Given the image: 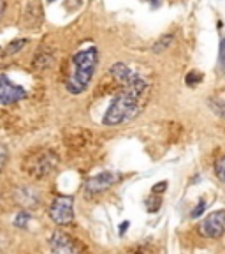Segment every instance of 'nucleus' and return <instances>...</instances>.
I'll return each mask as SVG.
<instances>
[{
  "mask_svg": "<svg viewBox=\"0 0 225 254\" xmlns=\"http://www.w3.org/2000/svg\"><path fill=\"white\" fill-rule=\"evenodd\" d=\"M146 88V79H142L141 76L135 74L134 79H131L129 83L123 85V88L118 92V95L113 99L111 106L107 108L106 115H104L102 122L106 126L113 127L131 120L139 111V101H141V95L144 94Z\"/></svg>",
  "mask_w": 225,
  "mask_h": 254,
  "instance_id": "obj_1",
  "label": "nucleus"
},
{
  "mask_svg": "<svg viewBox=\"0 0 225 254\" xmlns=\"http://www.w3.org/2000/svg\"><path fill=\"white\" fill-rule=\"evenodd\" d=\"M97 60H99V52L93 46L81 50L72 57V71L67 78V83H65L71 94H81L87 90L91 78H93Z\"/></svg>",
  "mask_w": 225,
  "mask_h": 254,
  "instance_id": "obj_2",
  "label": "nucleus"
},
{
  "mask_svg": "<svg viewBox=\"0 0 225 254\" xmlns=\"http://www.w3.org/2000/svg\"><path fill=\"white\" fill-rule=\"evenodd\" d=\"M58 164V157L55 152L51 150H43L39 154H36L34 157L28 159L27 170L28 173H32L34 177H46L49 175Z\"/></svg>",
  "mask_w": 225,
  "mask_h": 254,
  "instance_id": "obj_3",
  "label": "nucleus"
},
{
  "mask_svg": "<svg viewBox=\"0 0 225 254\" xmlns=\"http://www.w3.org/2000/svg\"><path fill=\"white\" fill-rule=\"evenodd\" d=\"M49 217L60 224H71L74 219V198L72 196H58L53 199L51 206H49Z\"/></svg>",
  "mask_w": 225,
  "mask_h": 254,
  "instance_id": "obj_4",
  "label": "nucleus"
},
{
  "mask_svg": "<svg viewBox=\"0 0 225 254\" xmlns=\"http://www.w3.org/2000/svg\"><path fill=\"white\" fill-rule=\"evenodd\" d=\"M118 180L120 173H116V171H104V173L95 175V177H91L88 180L87 186H85V192H87V196H97L100 192H104V190L111 189Z\"/></svg>",
  "mask_w": 225,
  "mask_h": 254,
  "instance_id": "obj_5",
  "label": "nucleus"
},
{
  "mask_svg": "<svg viewBox=\"0 0 225 254\" xmlns=\"http://www.w3.org/2000/svg\"><path fill=\"white\" fill-rule=\"evenodd\" d=\"M199 233L208 238H218L225 235V210L211 212L199 224Z\"/></svg>",
  "mask_w": 225,
  "mask_h": 254,
  "instance_id": "obj_6",
  "label": "nucleus"
},
{
  "mask_svg": "<svg viewBox=\"0 0 225 254\" xmlns=\"http://www.w3.org/2000/svg\"><path fill=\"white\" fill-rule=\"evenodd\" d=\"M27 97V90L12 83L7 76H0V104H14Z\"/></svg>",
  "mask_w": 225,
  "mask_h": 254,
  "instance_id": "obj_7",
  "label": "nucleus"
},
{
  "mask_svg": "<svg viewBox=\"0 0 225 254\" xmlns=\"http://www.w3.org/2000/svg\"><path fill=\"white\" fill-rule=\"evenodd\" d=\"M49 247L55 254H79L78 244L74 238H71L67 233L55 231L49 238Z\"/></svg>",
  "mask_w": 225,
  "mask_h": 254,
  "instance_id": "obj_8",
  "label": "nucleus"
},
{
  "mask_svg": "<svg viewBox=\"0 0 225 254\" xmlns=\"http://www.w3.org/2000/svg\"><path fill=\"white\" fill-rule=\"evenodd\" d=\"M16 201L25 206H36L39 203V192L30 189V187H23L16 192Z\"/></svg>",
  "mask_w": 225,
  "mask_h": 254,
  "instance_id": "obj_9",
  "label": "nucleus"
},
{
  "mask_svg": "<svg viewBox=\"0 0 225 254\" xmlns=\"http://www.w3.org/2000/svg\"><path fill=\"white\" fill-rule=\"evenodd\" d=\"M111 74H113V78L118 81V83H122V85H125V83H129L131 79H134V72L131 71V69L127 67L125 64H122V62H118V64H115L113 67H111Z\"/></svg>",
  "mask_w": 225,
  "mask_h": 254,
  "instance_id": "obj_10",
  "label": "nucleus"
},
{
  "mask_svg": "<svg viewBox=\"0 0 225 254\" xmlns=\"http://www.w3.org/2000/svg\"><path fill=\"white\" fill-rule=\"evenodd\" d=\"M51 62H53L51 55H37L36 59H34V67H39L41 71H43V69L49 67Z\"/></svg>",
  "mask_w": 225,
  "mask_h": 254,
  "instance_id": "obj_11",
  "label": "nucleus"
},
{
  "mask_svg": "<svg viewBox=\"0 0 225 254\" xmlns=\"http://www.w3.org/2000/svg\"><path fill=\"white\" fill-rule=\"evenodd\" d=\"M173 41H174V36H171V34H167V36L160 37V39H158V43L153 46L155 53H160L162 50H166L167 46H171V43H173Z\"/></svg>",
  "mask_w": 225,
  "mask_h": 254,
  "instance_id": "obj_12",
  "label": "nucleus"
},
{
  "mask_svg": "<svg viewBox=\"0 0 225 254\" xmlns=\"http://www.w3.org/2000/svg\"><path fill=\"white\" fill-rule=\"evenodd\" d=\"M215 173H217V177L222 182H225V155H222L217 163H215Z\"/></svg>",
  "mask_w": 225,
  "mask_h": 254,
  "instance_id": "obj_13",
  "label": "nucleus"
},
{
  "mask_svg": "<svg viewBox=\"0 0 225 254\" xmlns=\"http://www.w3.org/2000/svg\"><path fill=\"white\" fill-rule=\"evenodd\" d=\"M28 221H30V214H28V212H20L14 219V226L25 228L28 224Z\"/></svg>",
  "mask_w": 225,
  "mask_h": 254,
  "instance_id": "obj_14",
  "label": "nucleus"
},
{
  "mask_svg": "<svg viewBox=\"0 0 225 254\" xmlns=\"http://www.w3.org/2000/svg\"><path fill=\"white\" fill-rule=\"evenodd\" d=\"M7 159H9L7 147H5V145H2V143H0V173H2V170H4L5 164H7Z\"/></svg>",
  "mask_w": 225,
  "mask_h": 254,
  "instance_id": "obj_15",
  "label": "nucleus"
},
{
  "mask_svg": "<svg viewBox=\"0 0 225 254\" xmlns=\"http://www.w3.org/2000/svg\"><path fill=\"white\" fill-rule=\"evenodd\" d=\"M218 64H220V67H225V37L220 39V46H218Z\"/></svg>",
  "mask_w": 225,
  "mask_h": 254,
  "instance_id": "obj_16",
  "label": "nucleus"
},
{
  "mask_svg": "<svg viewBox=\"0 0 225 254\" xmlns=\"http://www.w3.org/2000/svg\"><path fill=\"white\" fill-rule=\"evenodd\" d=\"M135 254H157V249H155L151 244H142V246L135 251Z\"/></svg>",
  "mask_w": 225,
  "mask_h": 254,
  "instance_id": "obj_17",
  "label": "nucleus"
},
{
  "mask_svg": "<svg viewBox=\"0 0 225 254\" xmlns=\"http://www.w3.org/2000/svg\"><path fill=\"white\" fill-rule=\"evenodd\" d=\"M202 79V74H199V72H195V71H192L188 76H186V83L188 85H197L199 81Z\"/></svg>",
  "mask_w": 225,
  "mask_h": 254,
  "instance_id": "obj_18",
  "label": "nucleus"
},
{
  "mask_svg": "<svg viewBox=\"0 0 225 254\" xmlns=\"http://www.w3.org/2000/svg\"><path fill=\"white\" fill-rule=\"evenodd\" d=\"M28 41L27 39H21V41H14V43L11 44V46L7 48V53H14V52H18L20 48H23L25 44H27Z\"/></svg>",
  "mask_w": 225,
  "mask_h": 254,
  "instance_id": "obj_19",
  "label": "nucleus"
},
{
  "mask_svg": "<svg viewBox=\"0 0 225 254\" xmlns=\"http://www.w3.org/2000/svg\"><path fill=\"white\" fill-rule=\"evenodd\" d=\"M206 205H208V203H206L204 199H201V201H199V205L194 208V212H192V217H199V215L206 210Z\"/></svg>",
  "mask_w": 225,
  "mask_h": 254,
  "instance_id": "obj_20",
  "label": "nucleus"
},
{
  "mask_svg": "<svg viewBox=\"0 0 225 254\" xmlns=\"http://www.w3.org/2000/svg\"><path fill=\"white\" fill-rule=\"evenodd\" d=\"M166 187H167V182H158L157 186H153V194H157V192H164L166 190Z\"/></svg>",
  "mask_w": 225,
  "mask_h": 254,
  "instance_id": "obj_21",
  "label": "nucleus"
},
{
  "mask_svg": "<svg viewBox=\"0 0 225 254\" xmlns=\"http://www.w3.org/2000/svg\"><path fill=\"white\" fill-rule=\"evenodd\" d=\"M127 226H129V222H123V224H122V230H120V233H125V230H127Z\"/></svg>",
  "mask_w": 225,
  "mask_h": 254,
  "instance_id": "obj_22",
  "label": "nucleus"
},
{
  "mask_svg": "<svg viewBox=\"0 0 225 254\" xmlns=\"http://www.w3.org/2000/svg\"><path fill=\"white\" fill-rule=\"evenodd\" d=\"M2 12H4V0H0V16H2Z\"/></svg>",
  "mask_w": 225,
  "mask_h": 254,
  "instance_id": "obj_23",
  "label": "nucleus"
},
{
  "mask_svg": "<svg viewBox=\"0 0 225 254\" xmlns=\"http://www.w3.org/2000/svg\"><path fill=\"white\" fill-rule=\"evenodd\" d=\"M151 4H153V5H158V0H151Z\"/></svg>",
  "mask_w": 225,
  "mask_h": 254,
  "instance_id": "obj_24",
  "label": "nucleus"
},
{
  "mask_svg": "<svg viewBox=\"0 0 225 254\" xmlns=\"http://www.w3.org/2000/svg\"><path fill=\"white\" fill-rule=\"evenodd\" d=\"M47 2H55V0H47Z\"/></svg>",
  "mask_w": 225,
  "mask_h": 254,
  "instance_id": "obj_25",
  "label": "nucleus"
}]
</instances>
